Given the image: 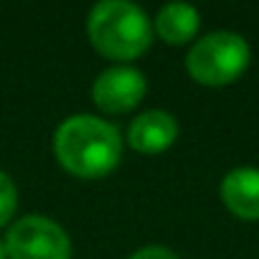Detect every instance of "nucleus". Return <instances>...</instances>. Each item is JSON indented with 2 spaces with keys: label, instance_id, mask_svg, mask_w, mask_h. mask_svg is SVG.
Instances as JSON below:
<instances>
[{
  "label": "nucleus",
  "instance_id": "f257e3e1",
  "mask_svg": "<svg viewBox=\"0 0 259 259\" xmlns=\"http://www.w3.org/2000/svg\"><path fill=\"white\" fill-rule=\"evenodd\" d=\"M54 150L66 170L84 178H99L119 163L122 140L114 124L94 114H74L59 124Z\"/></svg>",
  "mask_w": 259,
  "mask_h": 259
},
{
  "label": "nucleus",
  "instance_id": "f03ea898",
  "mask_svg": "<svg viewBox=\"0 0 259 259\" xmlns=\"http://www.w3.org/2000/svg\"><path fill=\"white\" fill-rule=\"evenodd\" d=\"M89 38L97 51L109 59H135L153 41L148 13L130 0H102L89 13Z\"/></svg>",
  "mask_w": 259,
  "mask_h": 259
},
{
  "label": "nucleus",
  "instance_id": "7ed1b4c3",
  "mask_svg": "<svg viewBox=\"0 0 259 259\" xmlns=\"http://www.w3.org/2000/svg\"><path fill=\"white\" fill-rule=\"evenodd\" d=\"M249 44L231 31H213L193 44L186 66L191 76L208 87H224L249 66Z\"/></svg>",
  "mask_w": 259,
  "mask_h": 259
},
{
  "label": "nucleus",
  "instance_id": "20e7f679",
  "mask_svg": "<svg viewBox=\"0 0 259 259\" xmlns=\"http://www.w3.org/2000/svg\"><path fill=\"white\" fill-rule=\"evenodd\" d=\"M6 251L11 259H69L66 231L46 216H23L8 229Z\"/></svg>",
  "mask_w": 259,
  "mask_h": 259
},
{
  "label": "nucleus",
  "instance_id": "39448f33",
  "mask_svg": "<svg viewBox=\"0 0 259 259\" xmlns=\"http://www.w3.org/2000/svg\"><path fill=\"white\" fill-rule=\"evenodd\" d=\"M145 74L133 66H109L94 81V102L104 112H127L145 94Z\"/></svg>",
  "mask_w": 259,
  "mask_h": 259
},
{
  "label": "nucleus",
  "instance_id": "423d86ee",
  "mask_svg": "<svg viewBox=\"0 0 259 259\" xmlns=\"http://www.w3.org/2000/svg\"><path fill=\"white\" fill-rule=\"evenodd\" d=\"M178 138V122L165 109H148L130 124L127 140L140 153H160L170 148Z\"/></svg>",
  "mask_w": 259,
  "mask_h": 259
},
{
  "label": "nucleus",
  "instance_id": "0eeeda50",
  "mask_svg": "<svg viewBox=\"0 0 259 259\" xmlns=\"http://www.w3.org/2000/svg\"><path fill=\"white\" fill-rule=\"evenodd\" d=\"M221 198L241 219H259V170L234 168L221 181Z\"/></svg>",
  "mask_w": 259,
  "mask_h": 259
},
{
  "label": "nucleus",
  "instance_id": "6e6552de",
  "mask_svg": "<svg viewBox=\"0 0 259 259\" xmlns=\"http://www.w3.org/2000/svg\"><path fill=\"white\" fill-rule=\"evenodd\" d=\"M198 11L188 3H168L155 16V31L168 44H186L198 31Z\"/></svg>",
  "mask_w": 259,
  "mask_h": 259
},
{
  "label": "nucleus",
  "instance_id": "1a4fd4ad",
  "mask_svg": "<svg viewBox=\"0 0 259 259\" xmlns=\"http://www.w3.org/2000/svg\"><path fill=\"white\" fill-rule=\"evenodd\" d=\"M16 206H18V191H16V183L11 181L8 173L0 170V226L11 221V216L16 213Z\"/></svg>",
  "mask_w": 259,
  "mask_h": 259
},
{
  "label": "nucleus",
  "instance_id": "9d476101",
  "mask_svg": "<svg viewBox=\"0 0 259 259\" xmlns=\"http://www.w3.org/2000/svg\"><path fill=\"white\" fill-rule=\"evenodd\" d=\"M130 259H178V256L165 246H145V249L135 251Z\"/></svg>",
  "mask_w": 259,
  "mask_h": 259
},
{
  "label": "nucleus",
  "instance_id": "9b49d317",
  "mask_svg": "<svg viewBox=\"0 0 259 259\" xmlns=\"http://www.w3.org/2000/svg\"><path fill=\"white\" fill-rule=\"evenodd\" d=\"M6 254H8L6 251V241H0V259H6Z\"/></svg>",
  "mask_w": 259,
  "mask_h": 259
}]
</instances>
